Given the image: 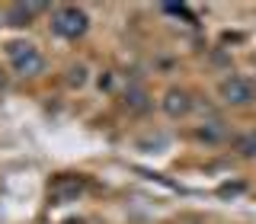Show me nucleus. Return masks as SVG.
<instances>
[{
    "instance_id": "obj_1",
    "label": "nucleus",
    "mask_w": 256,
    "mask_h": 224,
    "mask_svg": "<svg viewBox=\"0 0 256 224\" xmlns=\"http://www.w3.org/2000/svg\"><path fill=\"white\" fill-rule=\"evenodd\" d=\"M52 29L54 36L61 38H84L86 29H90V20H86V13L80 10V6H58V10L52 13Z\"/></svg>"
},
{
    "instance_id": "obj_2",
    "label": "nucleus",
    "mask_w": 256,
    "mask_h": 224,
    "mask_svg": "<svg viewBox=\"0 0 256 224\" xmlns=\"http://www.w3.org/2000/svg\"><path fill=\"white\" fill-rule=\"evenodd\" d=\"M6 54H10V64H13V70L20 77H38L45 70L42 52H38L36 45H29V42H13Z\"/></svg>"
},
{
    "instance_id": "obj_3",
    "label": "nucleus",
    "mask_w": 256,
    "mask_h": 224,
    "mask_svg": "<svg viewBox=\"0 0 256 224\" xmlns=\"http://www.w3.org/2000/svg\"><path fill=\"white\" fill-rule=\"evenodd\" d=\"M218 96L228 106H250L256 100V86L246 77H224L221 86H218Z\"/></svg>"
},
{
    "instance_id": "obj_4",
    "label": "nucleus",
    "mask_w": 256,
    "mask_h": 224,
    "mask_svg": "<svg viewBox=\"0 0 256 224\" xmlns=\"http://www.w3.org/2000/svg\"><path fill=\"white\" fill-rule=\"evenodd\" d=\"M160 106L170 118H182L192 112V96L189 90H182V86H170V90L164 93V100H160Z\"/></svg>"
},
{
    "instance_id": "obj_5",
    "label": "nucleus",
    "mask_w": 256,
    "mask_h": 224,
    "mask_svg": "<svg viewBox=\"0 0 256 224\" xmlns=\"http://www.w3.org/2000/svg\"><path fill=\"white\" fill-rule=\"evenodd\" d=\"M80 192H84V182H80L77 176H61L52 186V198H58V202H74Z\"/></svg>"
},
{
    "instance_id": "obj_6",
    "label": "nucleus",
    "mask_w": 256,
    "mask_h": 224,
    "mask_svg": "<svg viewBox=\"0 0 256 224\" xmlns=\"http://www.w3.org/2000/svg\"><path fill=\"white\" fill-rule=\"evenodd\" d=\"M42 10H45L42 4H13L10 10H6V22L16 26V29H22V26H29V22H32V16L42 13Z\"/></svg>"
},
{
    "instance_id": "obj_7",
    "label": "nucleus",
    "mask_w": 256,
    "mask_h": 224,
    "mask_svg": "<svg viewBox=\"0 0 256 224\" xmlns=\"http://www.w3.org/2000/svg\"><path fill=\"white\" fill-rule=\"evenodd\" d=\"M122 102H125V109H132V112H148L150 109V96H148L144 86H128Z\"/></svg>"
},
{
    "instance_id": "obj_8",
    "label": "nucleus",
    "mask_w": 256,
    "mask_h": 224,
    "mask_svg": "<svg viewBox=\"0 0 256 224\" xmlns=\"http://www.w3.org/2000/svg\"><path fill=\"white\" fill-rule=\"evenodd\" d=\"M237 150L244 157H256V132H246L237 138Z\"/></svg>"
},
{
    "instance_id": "obj_9",
    "label": "nucleus",
    "mask_w": 256,
    "mask_h": 224,
    "mask_svg": "<svg viewBox=\"0 0 256 224\" xmlns=\"http://www.w3.org/2000/svg\"><path fill=\"white\" fill-rule=\"evenodd\" d=\"M84 74H86L84 68H70V77H68V80H70V84H74V86H80V84H84V80H86Z\"/></svg>"
},
{
    "instance_id": "obj_10",
    "label": "nucleus",
    "mask_w": 256,
    "mask_h": 224,
    "mask_svg": "<svg viewBox=\"0 0 256 224\" xmlns=\"http://www.w3.org/2000/svg\"><path fill=\"white\" fill-rule=\"evenodd\" d=\"M68 224H80V221H68Z\"/></svg>"
}]
</instances>
